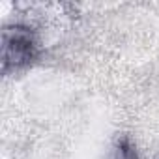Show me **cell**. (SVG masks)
<instances>
[{
    "label": "cell",
    "instance_id": "cell-1",
    "mask_svg": "<svg viewBox=\"0 0 159 159\" xmlns=\"http://www.w3.org/2000/svg\"><path fill=\"white\" fill-rule=\"evenodd\" d=\"M38 54V43L30 28L10 26L2 32V71L19 69L28 64Z\"/></svg>",
    "mask_w": 159,
    "mask_h": 159
}]
</instances>
